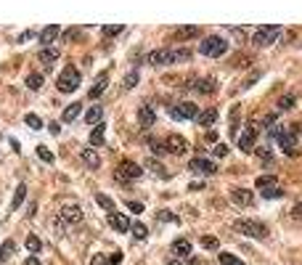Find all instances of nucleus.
Masks as SVG:
<instances>
[{
    "label": "nucleus",
    "instance_id": "48",
    "mask_svg": "<svg viewBox=\"0 0 302 265\" xmlns=\"http://www.w3.org/2000/svg\"><path fill=\"white\" fill-rule=\"evenodd\" d=\"M119 262H122V252H114V254L109 257V265H119Z\"/></svg>",
    "mask_w": 302,
    "mask_h": 265
},
{
    "label": "nucleus",
    "instance_id": "10",
    "mask_svg": "<svg viewBox=\"0 0 302 265\" xmlns=\"http://www.w3.org/2000/svg\"><path fill=\"white\" fill-rule=\"evenodd\" d=\"M59 220H61V223H69V225H74V223H80V220H82V210H80L77 204H67V207L61 210Z\"/></svg>",
    "mask_w": 302,
    "mask_h": 265
},
{
    "label": "nucleus",
    "instance_id": "13",
    "mask_svg": "<svg viewBox=\"0 0 302 265\" xmlns=\"http://www.w3.org/2000/svg\"><path fill=\"white\" fill-rule=\"evenodd\" d=\"M109 225H111L114 231H119V233H125V231L133 228L127 217H125V215H119V212H109Z\"/></svg>",
    "mask_w": 302,
    "mask_h": 265
},
{
    "label": "nucleus",
    "instance_id": "34",
    "mask_svg": "<svg viewBox=\"0 0 302 265\" xmlns=\"http://www.w3.org/2000/svg\"><path fill=\"white\" fill-rule=\"evenodd\" d=\"M27 249H30L32 254H35V252H40V249H43V241L37 239V236H27Z\"/></svg>",
    "mask_w": 302,
    "mask_h": 265
},
{
    "label": "nucleus",
    "instance_id": "3",
    "mask_svg": "<svg viewBox=\"0 0 302 265\" xmlns=\"http://www.w3.org/2000/svg\"><path fill=\"white\" fill-rule=\"evenodd\" d=\"M278 35H281V27L278 24H265V27H257L252 43L257 45V48H265V45H273V43L278 40Z\"/></svg>",
    "mask_w": 302,
    "mask_h": 265
},
{
    "label": "nucleus",
    "instance_id": "53",
    "mask_svg": "<svg viewBox=\"0 0 302 265\" xmlns=\"http://www.w3.org/2000/svg\"><path fill=\"white\" fill-rule=\"evenodd\" d=\"M170 265H188V262H183V260H173V262H170Z\"/></svg>",
    "mask_w": 302,
    "mask_h": 265
},
{
    "label": "nucleus",
    "instance_id": "36",
    "mask_svg": "<svg viewBox=\"0 0 302 265\" xmlns=\"http://www.w3.org/2000/svg\"><path fill=\"white\" fill-rule=\"evenodd\" d=\"M133 236H135L138 241H143L146 236H148V228H146L143 223H135V225H133Z\"/></svg>",
    "mask_w": 302,
    "mask_h": 265
},
{
    "label": "nucleus",
    "instance_id": "6",
    "mask_svg": "<svg viewBox=\"0 0 302 265\" xmlns=\"http://www.w3.org/2000/svg\"><path fill=\"white\" fill-rule=\"evenodd\" d=\"M143 175V170H140V165L135 162H130V159H122L119 167H117V181H135V178Z\"/></svg>",
    "mask_w": 302,
    "mask_h": 265
},
{
    "label": "nucleus",
    "instance_id": "50",
    "mask_svg": "<svg viewBox=\"0 0 302 265\" xmlns=\"http://www.w3.org/2000/svg\"><path fill=\"white\" fill-rule=\"evenodd\" d=\"M162 220H175V217L170 215V212H159V223H162Z\"/></svg>",
    "mask_w": 302,
    "mask_h": 265
},
{
    "label": "nucleus",
    "instance_id": "42",
    "mask_svg": "<svg viewBox=\"0 0 302 265\" xmlns=\"http://www.w3.org/2000/svg\"><path fill=\"white\" fill-rule=\"evenodd\" d=\"M138 80H140V77H138V72H130L127 77H125V88H135Z\"/></svg>",
    "mask_w": 302,
    "mask_h": 265
},
{
    "label": "nucleus",
    "instance_id": "32",
    "mask_svg": "<svg viewBox=\"0 0 302 265\" xmlns=\"http://www.w3.org/2000/svg\"><path fill=\"white\" fill-rule=\"evenodd\" d=\"M96 204H101L106 212H114V202H111L106 194H96Z\"/></svg>",
    "mask_w": 302,
    "mask_h": 265
},
{
    "label": "nucleus",
    "instance_id": "24",
    "mask_svg": "<svg viewBox=\"0 0 302 265\" xmlns=\"http://www.w3.org/2000/svg\"><path fill=\"white\" fill-rule=\"evenodd\" d=\"M146 61H148L151 66H162V64H167V51H162V48H159V51H151Z\"/></svg>",
    "mask_w": 302,
    "mask_h": 265
},
{
    "label": "nucleus",
    "instance_id": "52",
    "mask_svg": "<svg viewBox=\"0 0 302 265\" xmlns=\"http://www.w3.org/2000/svg\"><path fill=\"white\" fill-rule=\"evenodd\" d=\"M257 154H260L262 159H270V149H268V151H265V149H260V151H257Z\"/></svg>",
    "mask_w": 302,
    "mask_h": 265
},
{
    "label": "nucleus",
    "instance_id": "51",
    "mask_svg": "<svg viewBox=\"0 0 302 265\" xmlns=\"http://www.w3.org/2000/svg\"><path fill=\"white\" fill-rule=\"evenodd\" d=\"M24 265H40V260H37L35 254H32V257H27V262H24Z\"/></svg>",
    "mask_w": 302,
    "mask_h": 265
},
{
    "label": "nucleus",
    "instance_id": "9",
    "mask_svg": "<svg viewBox=\"0 0 302 265\" xmlns=\"http://www.w3.org/2000/svg\"><path fill=\"white\" fill-rule=\"evenodd\" d=\"M196 114H199V109H196L191 101H183V103H178V106H173L175 119H196Z\"/></svg>",
    "mask_w": 302,
    "mask_h": 265
},
{
    "label": "nucleus",
    "instance_id": "11",
    "mask_svg": "<svg viewBox=\"0 0 302 265\" xmlns=\"http://www.w3.org/2000/svg\"><path fill=\"white\" fill-rule=\"evenodd\" d=\"M59 35H61V27H59V24H48L45 30H40V43H43V48H51V43H53Z\"/></svg>",
    "mask_w": 302,
    "mask_h": 265
},
{
    "label": "nucleus",
    "instance_id": "43",
    "mask_svg": "<svg viewBox=\"0 0 302 265\" xmlns=\"http://www.w3.org/2000/svg\"><path fill=\"white\" fill-rule=\"evenodd\" d=\"M228 151H231V149H228V144H218V146L212 149V154H215V157H225Z\"/></svg>",
    "mask_w": 302,
    "mask_h": 265
},
{
    "label": "nucleus",
    "instance_id": "20",
    "mask_svg": "<svg viewBox=\"0 0 302 265\" xmlns=\"http://www.w3.org/2000/svg\"><path fill=\"white\" fill-rule=\"evenodd\" d=\"M181 61H191V51H186V48L167 51V64H181Z\"/></svg>",
    "mask_w": 302,
    "mask_h": 265
},
{
    "label": "nucleus",
    "instance_id": "18",
    "mask_svg": "<svg viewBox=\"0 0 302 265\" xmlns=\"http://www.w3.org/2000/svg\"><path fill=\"white\" fill-rule=\"evenodd\" d=\"M231 199H233L236 204H241V207H249V204L254 202L252 191H247V188H233V191H231Z\"/></svg>",
    "mask_w": 302,
    "mask_h": 265
},
{
    "label": "nucleus",
    "instance_id": "31",
    "mask_svg": "<svg viewBox=\"0 0 302 265\" xmlns=\"http://www.w3.org/2000/svg\"><path fill=\"white\" fill-rule=\"evenodd\" d=\"M122 30H125V27H122V24H103V27H101L103 37H114V35H119Z\"/></svg>",
    "mask_w": 302,
    "mask_h": 265
},
{
    "label": "nucleus",
    "instance_id": "1",
    "mask_svg": "<svg viewBox=\"0 0 302 265\" xmlns=\"http://www.w3.org/2000/svg\"><path fill=\"white\" fill-rule=\"evenodd\" d=\"M233 228L239 231V233H244V236H249V239H265V236H268V225L260 223V220H249V217L236 220Z\"/></svg>",
    "mask_w": 302,
    "mask_h": 265
},
{
    "label": "nucleus",
    "instance_id": "17",
    "mask_svg": "<svg viewBox=\"0 0 302 265\" xmlns=\"http://www.w3.org/2000/svg\"><path fill=\"white\" fill-rule=\"evenodd\" d=\"M80 159H82V162L88 165L90 170H98V167H101V157H98V151H96V149H82Z\"/></svg>",
    "mask_w": 302,
    "mask_h": 265
},
{
    "label": "nucleus",
    "instance_id": "29",
    "mask_svg": "<svg viewBox=\"0 0 302 265\" xmlns=\"http://www.w3.org/2000/svg\"><path fill=\"white\" fill-rule=\"evenodd\" d=\"M103 130H106V127H103L101 122H98V127H93V132H90V146H101V144H103Z\"/></svg>",
    "mask_w": 302,
    "mask_h": 265
},
{
    "label": "nucleus",
    "instance_id": "47",
    "mask_svg": "<svg viewBox=\"0 0 302 265\" xmlns=\"http://www.w3.org/2000/svg\"><path fill=\"white\" fill-rule=\"evenodd\" d=\"M127 210H133V212H143V204H140V202H127Z\"/></svg>",
    "mask_w": 302,
    "mask_h": 265
},
{
    "label": "nucleus",
    "instance_id": "28",
    "mask_svg": "<svg viewBox=\"0 0 302 265\" xmlns=\"http://www.w3.org/2000/svg\"><path fill=\"white\" fill-rule=\"evenodd\" d=\"M196 35H199V27H183V30L175 32L178 40H191V37H196Z\"/></svg>",
    "mask_w": 302,
    "mask_h": 265
},
{
    "label": "nucleus",
    "instance_id": "46",
    "mask_svg": "<svg viewBox=\"0 0 302 265\" xmlns=\"http://www.w3.org/2000/svg\"><path fill=\"white\" fill-rule=\"evenodd\" d=\"M90 265H109V257H103V254H96V257L90 260Z\"/></svg>",
    "mask_w": 302,
    "mask_h": 265
},
{
    "label": "nucleus",
    "instance_id": "37",
    "mask_svg": "<svg viewBox=\"0 0 302 265\" xmlns=\"http://www.w3.org/2000/svg\"><path fill=\"white\" fill-rule=\"evenodd\" d=\"M202 247H204V249H212V252H215V249L220 247V241L215 239V236H204V239H202Z\"/></svg>",
    "mask_w": 302,
    "mask_h": 265
},
{
    "label": "nucleus",
    "instance_id": "39",
    "mask_svg": "<svg viewBox=\"0 0 302 265\" xmlns=\"http://www.w3.org/2000/svg\"><path fill=\"white\" fill-rule=\"evenodd\" d=\"M37 157H40L43 162H53V154H51L48 146H37Z\"/></svg>",
    "mask_w": 302,
    "mask_h": 265
},
{
    "label": "nucleus",
    "instance_id": "15",
    "mask_svg": "<svg viewBox=\"0 0 302 265\" xmlns=\"http://www.w3.org/2000/svg\"><path fill=\"white\" fill-rule=\"evenodd\" d=\"M37 59H40V64L45 66V69H51V66L59 61V51H56V48H40Z\"/></svg>",
    "mask_w": 302,
    "mask_h": 265
},
{
    "label": "nucleus",
    "instance_id": "44",
    "mask_svg": "<svg viewBox=\"0 0 302 265\" xmlns=\"http://www.w3.org/2000/svg\"><path fill=\"white\" fill-rule=\"evenodd\" d=\"M148 146H151V151H154V154H162V151H165V144H159V141H154V138L148 141Z\"/></svg>",
    "mask_w": 302,
    "mask_h": 265
},
{
    "label": "nucleus",
    "instance_id": "26",
    "mask_svg": "<svg viewBox=\"0 0 302 265\" xmlns=\"http://www.w3.org/2000/svg\"><path fill=\"white\" fill-rule=\"evenodd\" d=\"M27 88H30V90H40L43 88V74L40 72L27 74Z\"/></svg>",
    "mask_w": 302,
    "mask_h": 265
},
{
    "label": "nucleus",
    "instance_id": "23",
    "mask_svg": "<svg viewBox=\"0 0 302 265\" xmlns=\"http://www.w3.org/2000/svg\"><path fill=\"white\" fill-rule=\"evenodd\" d=\"M196 90H199L202 96H204V93H207V96H210V93H215V90H218V80H215V77L199 80V85H196Z\"/></svg>",
    "mask_w": 302,
    "mask_h": 265
},
{
    "label": "nucleus",
    "instance_id": "30",
    "mask_svg": "<svg viewBox=\"0 0 302 265\" xmlns=\"http://www.w3.org/2000/svg\"><path fill=\"white\" fill-rule=\"evenodd\" d=\"M103 117V106H93L88 114H85V119H88V125H96V122H101Z\"/></svg>",
    "mask_w": 302,
    "mask_h": 265
},
{
    "label": "nucleus",
    "instance_id": "19",
    "mask_svg": "<svg viewBox=\"0 0 302 265\" xmlns=\"http://www.w3.org/2000/svg\"><path fill=\"white\" fill-rule=\"evenodd\" d=\"M173 254H178V257H191V241L188 239H175L173 241Z\"/></svg>",
    "mask_w": 302,
    "mask_h": 265
},
{
    "label": "nucleus",
    "instance_id": "16",
    "mask_svg": "<svg viewBox=\"0 0 302 265\" xmlns=\"http://www.w3.org/2000/svg\"><path fill=\"white\" fill-rule=\"evenodd\" d=\"M215 119H218V109H212V106H207L204 111H199V114H196V122H199L202 127H212Z\"/></svg>",
    "mask_w": 302,
    "mask_h": 265
},
{
    "label": "nucleus",
    "instance_id": "38",
    "mask_svg": "<svg viewBox=\"0 0 302 265\" xmlns=\"http://www.w3.org/2000/svg\"><path fill=\"white\" fill-rule=\"evenodd\" d=\"M24 122H27V125H30L32 130H40V127H43V119L37 117V114H27V117H24Z\"/></svg>",
    "mask_w": 302,
    "mask_h": 265
},
{
    "label": "nucleus",
    "instance_id": "2",
    "mask_svg": "<svg viewBox=\"0 0 302 265\" xmlns=\"http://www.w3.org/2000/svg\"><path fill=\"white\" fill-rule=\"evenodd\" d=\"M225 51H228V43L218 35H212V37H207L204 43H199V53L207 56V59H220Z\"/></svg>",
    "mask_w": 302,
    "mask_h": 265
},
{
    "label": "nucleus",
    "instance_id": "27",
    "mask_svg": "<svg viewBox=\"0 0 302 265\" xmlns=\"http://www.w3.org/2000/svg\"><path fill=\"white\" fill-rule=\"evenodd\" d=\"M16 252V244H14V239H8V241H3V247H0V262H6L11 254Z\"/></svg>",
    "mask_w": 302,
    "mask_h": 265
},
{
    "label": "nucleus",
    "instance_id": "40",
    "mask_svg": "<svg viewBox=\"0 0 302 265\" xmlns=\"http://www.w3.org/2000/svg\"><path fill=\"white\" fill-rule=\"evenodd\" d=\"M278 109L281 111H286V109H294V96H284L278 101Z\"/></svg>",
    "mask_w": 302,
    "mask_h": 265
},
{
    "label": "nucleus",
    "instance_id": "49",
    "mask_svg": "<svg viewBox=\"0 0 302 265\" xmlns=\"http://www.w3.org/2000/svg\"><path fill=\"white\" fill-rule=\"evenodd\" d=\"M48 130L53 132V136H59V132H61V125H59V122H51V125H48Z\"/></svg>",
    "mask_w": 302,
    "mask_h": 265
},
{
    "label": "nucleus",
    "instance_id": "4",
    "mask_svg": "<svg viewBox=\"0 0 302 265\" xmlns=\"http://www.w3.org/2000/svg\"><path fill=\"white\" fill-rule=\"evenodd\" d=\"M80 72H77V66H67L61 74H59V80H56V85H59V90L61 93H74L77 90V85H80Z\"/></svg>",
    "mask_w": 302,
    "mask_h": 265
},
{
    "label": "nucleus",
    "instance_id": "22",
    "mask_svg": "<svg viewBox=\"0 0 302 265\" xmlns=\"http://www.w3.org/2000/svg\"><path fill=\"white\" fill-rule=\"evenodd\" d=\"M80 114H82V103H69V106L64 109L61 119H64V122H74V119H77Z\"/></svg>",
    "mask_w": 302,
    "mask_h": 265
},
{
    "label": "nucleus",
    "instance_id": "14",
    "mask_svg": "<svg viewBox=\"0 0 302 265\" xmlns=\"http://www.w3.org/2000/svg\"><path fill=\"white\" fill-rule=\"evenodd\" d=\"M278 144H281V149H284L286 154H291V149H294V144H297V132H294V130L289 132V130L284 127V130H281V136H278Z\"/></svg>",
    "mask_w": 302,
    "mask_h": 265
},
{
    "label": "nucleus",
    "instance_id": "41",
    "mask_svg": "<svg viewBox=\"0 0 302 265\" xmlns=\"http://www.w3.org/2000/svg\"><path fill=\"white\" fill-rule=\"evenodd\" d=\"M262 196H265V199H278V196H284V191H281L278 186H273V188H265V191H262Z\"/></svg>",
    "mask_w": 302,
    "mask_h": 265
},
{
    "label": "nucleus",
    "instance_id": "5",
    "mask_svg": "<svg viewBox=\"0 0 302 265\" xmlns=\"http://www.w3.org/2000/svg\"><path fill=\"white\" fill-rule=\"evenodd\" d=\"M257 132H260L257 122H247V125H244V132L239 136V149L244 151V154L254 149V141H257Z\"/></svg>",
    "mask_w": 302,
    "mask_h": 265
},
{
    "label": "nucleus",
    "instance_id": "35",
    "mask_svg": "<svg viewBox=\"0 0 302 265\" xmlns=\"http://www.w3.org/2000/svg\"><path fill=\"white\" fill-rule=\"evenodd\" d=\"M220 265H244V260H239L236 254H228V252H223L220 254Z\"/></svg>",
    "mask_w": 302,
    "mask_h": 265
},
{
    "label": "nucleus",
    "instance_id": "25",
    "mask_svg": "<svg viewBox=\"0 0 302 265\" xmlns=\"http://www.w3.org/2000/svg\"><path fill=\"white\" fill-rule=\"evenodd\" d=\"M24 196H27V186L19 183V186H16V194H14V202H11V210H19V207H22Z\"/></svg>",
    "mask_w": 302,
    "mask_h": 265
},
{
    "label": "nucleus",
    "instance_id": "45",
    "mask_svg": "<svg viewBox=\"0 0 302 265\" xmlns=\"http://www.w3.org/2000/svg\"><path fill=\"white\" fill-rule=\"evenodd\" d=\"M32 37H35V30H27V32H22L16 37V43H27V40H32Z\"/></svg>",
    "mask_w": 302,
    "mask_h": 265
},
{
    "label": "nucleus",
    "instance_id": "21",
    "mask_svg": "<svg viewBox=\"0 0 302 265\" xmlns=\"http://www.w3.org/2000/svg\"><path fill=\"white\" fill-rule=\"evenodd\" d=\"M106 85H109V72H101L98 74V80H96V85L90 88V98H98L103 90H106Z\"/></svg>",
    "mask_w": 302,
    "mask_h": 265
},
{
    "label": "nucleus",
    "instance_id": "8",
    "mask_svg": "<svg viewBox=\"0 0 302 265\" xmlns=\"http://www.w3.org/2000/svg\"><path fill=\"white\" fill-rule=\"evenodd\" d=\"M165 151H170V154H186V151H188V141L183 136H178V132H173V136L165 138Z\"/></svg>",
    "mask_w": 302,
    "mask_h": 265
},
{
    "label": "nucleus",
    "instance_id": "33",
    "mask_svg": "<svg viewBox=\"0 0 302 265\" xmlns=\"http://www.w3.org/2000/svg\"><path fill=\"white\" fill-rule=\"evenodd\" d=\"M276 186V175H260L257 178V188H262V191H265V188H273Z\"/></svg>",
    "mask_w": 302,
    "mask_h": 265
},
{
    "label": "nucleus",
    "instance_id": "12",
    "mask_svg": "<svg viewBox=\"0 0 302 265\" xmlns=\"http://www.w3.org/2000/svg\"><path fill=\"white\" fill-rule=\"evenodd\" d=\"M138 122H140V127H143V130L154 127V122H157V111L151 109V106H140V109H138Z\"/></svg>",
    "mask_w": 302,
    "mask_h": 265
},
{
    "label": "nucleus",
    "instance_id": "7",
    "mask_svg": "<svg viewBox=\"0 0 302 265\" xmlns=\"http://www.w3.org/2000/svg\"><path fill=\"white\" fill-rule=\"evenodd\" d=\"M188 170L196 173V175H215V173H218L215 162H210V159H204V157H194L191 162H188Z\"/></svg>",
    "mask_w": 302,
    "mask_h": 265
}]
</instances>
